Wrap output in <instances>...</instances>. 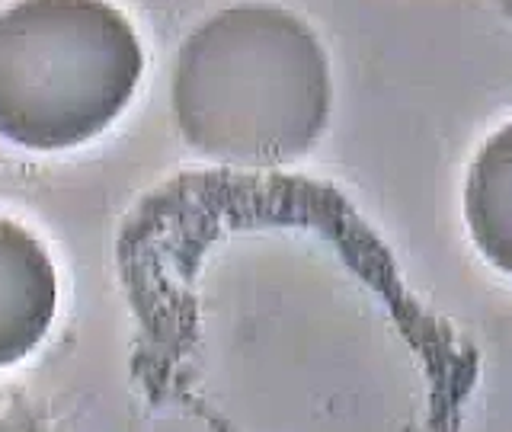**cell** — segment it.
<instances>
[{"label":"cell","instance_id":"1","mask_svg":"<svg viewBox=\"0 0 512 432\" xmlns=\"http://www.w3.org/2000/svg\"><path fill=\"white\" fill-rule=\"evenodd\" d=\"M330 64L311 26L272 4H234L183 42L170 109L196 154L234 167L292 164L330 119Z\"/></svg>","mask_w":512,"mask_h":432},{"label":"cell","instance_id":"2","mask_svg":"<svg viewBox=\"0 0 512 432\" xmlns=\"http://www.w3.org/2000/svg\"><path fill=\"white\" fill-rule=\"evenodd\" d=\"M144 71L125 16L100 0H26L0 13V135L29 151L96 138Z\"/></svg>","mask_w":512,"mask_h":432},{"label":"cell","instance_id":"3","mask_svg":"<svg viewBox=\"0 0 512 432\" xmlns=\"http://www.w3.org/2000/svg\"><path fill=\"white\" fill-rule=\"evenodd\" d=\"M55 304L52 256L23 224L0 218V368L26 359L42 343Z\"/></svg>","mask_w":512,"mask_h":432},{"label":"cell","instance_id":"4","mask_svg":"<svg viewBox=\"0 0 512 432\" xmlns=\"http://www.w3.org/2000/svg\"><path fill=\"white\" fill-rule=\"evenodd\" d=\"M464 218L477 250L512 276V125L477 151L464 183Z\"/></svg>","mask_w":512,"mask_h":432}]
</instances>
